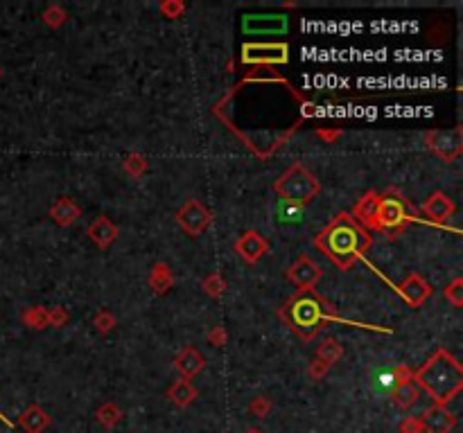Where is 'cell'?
Returning <instances> with one entry per match:
<instances>
[{
	"label": "cell",
	"mask_w": 463,
	"mask_h": 433,
	"mask_svg": "<svg viewBox=\"0 0 463 433\" xmlns=\"http://www.w3.org/2000/svg\"><path fill=\"white\" fill-rule=\"evenodd\" d=\"M226 330H224V325H215V327L208 332V343H213L215 347H222L226 343Z\"/></svg>",
	"instance_id": "obj_36"
},
{
	"label": "cell",
	"mask_w": 463,
	"mask_h": 433,
	"mask_svg": "<svg viewBox=\"0 0 463 433\" xmlns=\"http://www.w3.org/2000/svg\"><path fill=\"white\" fill-rule=\"evenodd\" d=\"M122 165H125V172L131 176V179H138V176H143L145 172H147V158L138 151H131Z\"/></svg>",
	"instance_id": "obj_27"
},
{
	"label": "cell",
	"mask_w": 463,
	"mask_h": 433,
	"mask_svg": "<svg viewBox=\"0 0 463 433\" xmlns=\"http://www.w3.org/2000/svg\"><path fill=\"white\" fill-rule=\"evenodd\" d=\"M88 239L97 246V249L106 251L115 239H118V226H115L109 216L99 214L97 219L88 226Z\"/></svg>",
	"instance_id": "obj_17"
},
{
	"label": "cell",
	"mask_w": 463,
	"mask_h": 433,
	"mask_svg": "<svg viewBox=\"0 0 463 433\" xmlns=\"http://www.w3.org/2000/svg\"><path fill=\"white\" fill-rule=\"evenodd\" d=\"M204 291L208 293L211 298H222L224 296V291H226V282H224V277H222V273H211L204 280Z\"/></svg>",
	"instance_id": "obj_29"
},
{
	"label": "cell",
	"mask_w": 463,
	"mask_h": 433,
	"mask_svg": "<svg viewBox=\"0 0 463 433\" xmlns=\"http://www.w3.org/2000/svg\"><path fill=\"white\" fill-rule=\"evenodd\" d=\"M66 18H68V14H66V10L61 5H50L48 10L43 12V23L48 27H52V29H57V27L64 25Z\"/></svg>",
	"instance_id": "obj_28"
},
{
	"label": "cell",
	"mask_w": 463,
	"mask_h": 433,
	"mask_svg": "<svg viewBox=\"0 0 463 433\" xmlns=\"http://www.w3.org/2000/svg\"><path fill=\"white\" fill-rule=\"evenodd\" d=\"M289 61L287 43H244L242 64L246 66H276Z\"/></svg>",
	"instance_id": "obj_5"
},
{
	"label": "cell",
	"mask_w": 463,
	"mask_h": 433,
	"mask_svg": "<svg viewBox=\"0 0 463 433\" xmlns=\"http://www.w3.org/2000/svg\"><path fill=\"white\" fill-rule=\"evenodd\" d=\"M235 253L246 262V264H256L269 253V239L262 237L258 230H246L235 242Z\"/></svg>",
	"instance_id": "obj_11"
},
{
	"label": "cell",
	"mask_w": 463,
	"mask_h": 433,
	"mask_svg": "<svg viewBox=\"0 0 463 433\" xmlns=\"http://www.w3.org/2000/svg\"><path fill=\"white\" fill-rule=\"evenodd\" d=\"M400 433H423L420 417H405L400 424Z\"/></svg>",
	"instance_id": "obj_37"
},
{
	"label": "cell",
	"mask_w": 463,
	"mask_h": 433,
	"mask_svg": "<svg viewBox=\"0 0 463 433\" xmlns=\"http://www.w3.org/2000/svg\"><path fill=\"white\" fill-rule=\"evenodd\" d=\"M150 287L156 296H165V293L174 287V275H172V269H169L167 262H156V264L152 267Z\"/></svg>",
	"instance_id": "obj_21"
},
{
	"label": "cell",
	"mask_w": 463,
	"mask_h": 433,
	"mask_svg": "<svg viewBox=\"0 0 463 433\" xmlns=\"http://www.w3.org/2000/svg\"><path fill=\"white\" fill-rule=\"evenodd\" d=\"M454 210H457V208H454V201L447 197L445 192H434V195L423 203V212H425V216L434 223H438V226L450 219Z\"/></svg>",
	"instance_id": "obj_16"
},
{
	"label": "cell",
	"mask_w": 463,
	"mask_h": 433,
	"mask_svg": "<svg viewBox=\"0 0 463 433\" xmlns=\"http://www.w3.org/2000/svg\"><path fill=\"white\" fill-rule=\"evenodd\" d=\"M278 316L296 336L305 341L314 338L333 319L328 303L312 289H298L294 296H289L287 303L278 309Z\"/></svg>",
	"instance_id": "obj_3"
},
{
	"label": "cell",
	"mask_w": 463,
	"mask_h": 433,
	"mask_svg": "<svg viewBox=\"0 0 463 433\" xmlns=\"http://www.w3.org/2000/svg\"><path fill=\"white\" fill-rule=\"evenodd\" d=\"M274 190L278 199L292 201V203L305 208L310 201L319 197L321 183L314 179L310 169L296 162V165H292L289 169H285V172L278 176V181L274 183Z\"/></svg>",
	"instance_id": "obj_4"
},
{
	"label": "cell",
	"mask_w": 463,
	"mask_h": 433,
	"mask_svg": "<svg viewBox=\"0 0 463 433\" xmlns=\"http://www.w3.org/2000/svg\"><path fill=\"white\" fill-rule=\"evenodd\" d=\"M321 275H323L321 267L312 258H307V255H300L294 264L287 269V280L296 284L298 289H312L321 280Z\"/></svg>",
	"instance_id": "obj_10"
},
{
	"label": "cell",
	"mask_w": 463,
	"mask_h": 433,
	"mask_svg": "<svg viewBox=\"0 0 463 433\" xmlns=\"http://www.w3.org/2000/svg\"><path fill=\"white\" fill-rule=\"evenodd\" d=\"M316 359H321L323 363H328V366H335L337 361L344 359V345L339 341H323L319 345V350H316Z\"/></svg>",
	"instance_id": "obj_25"
},
{
	"label": "cell",
	"mask_w": 463,
	"mask_h": 433,
	"mask_svg": "<svg viewBox=\"0 0 463 433\" xmlns=\"http://www.w3.org/2000/svg\"><path fill=\"white\" fill-rule=\"evenodd\" d=\"M93 325H95L97 332H102V334H109V332L115 327V316L111 312H106V309H102V312L95 314V319H93Z\"/></svg>",
	"instance_id": "obj_33"
},
{
	"label": "cell",
	"mask_w": 463,
	"mask_h": 433,
	"mask_svg": "<svg viewBox=\"0 0 463 433\" xmlns=\"http://www.w3.org/2000/svg\"><path fill=\"white\" fill-rule=\"evenodd\" d=\"M158 10L165 18H179V16H183L185 5H183V0H163V3L158 5Z\"/></svg>",
	"instance_id": "obj_32"
},
{
	"label": "cell",
	"mask_w": 463,
	"mask_h": 433,
	"mask_svg": "<svg viewBox=\"0 0 463 433\" xmlns=\"http://www.w3.org/2000/svg\"><path fill=\"white\" fill-rule=\"evenodd\" d=\"M377 206H380V195L366 192V195L357 201V206H355L353 219L364 230H377Z\"/></svg>",
	"instance_id": "obj_15"
},
{
	"label": "cell",
	"mask_w": 463,
	"mask_h": 433,
	"mask_svg": "<svg viewBox=\"0 0 463 433\" xmlns=\"http://www.w3.org/2000/svg\"><path fill=\"white\" fill-rule=\"evenodd\" d=\"M276 216H278V221L285 223V226H296V223H300L305 219V208L292 203V201L278 199L276 201Z\"/></svg>",
	"instance_id": "obj_23"
},
{
	"label": "cell",
	"mask_w": 463,
	"mask_h": 433,
	"mask_svg": "<svg viewBox=\"0 0 463 433\" xmlns=\"http://www.w3.org/2000/svg\"><path fill=\"white\" fill-rule=\"evenodd\" d=\"M19 427L25 433H43L50 427V415L38 404H32L25 413L19 417Z\"/></svg>",
	"instance_id": "obj_19"
},
{
	"label": "cell",
	"mask_w": 463,
	"mask_h": 433,
	"mask_svg": "<svg viewBox=\"0 0 463 433\" xmlns=\"http://www.w3.org/2000/svg\"><path fill=\"white\" fill-rule=\"evenodd\" d=\"M445 300H450L454 307H463V280L461 277H454V280L443 289Z\"/></svg>",
	"instance_id": "obj_30"
},
{
	"label": "cell",
	"mask_w": 463,
	"mask_h": 433,
	"mask_svg": "<svg viewBox=\"0 0 463 433\" xmlns=\"http://www.w3.org/2000/svg\"><path fill=\"white\" fill-rule=\"evenodd\" d=\"M398 293L412 307H420L431 296V287L427 280H423L418 273H409L403 282L398 284Z\"/></svg>",
	"instance_id": "obj_13"
},
{
	"label": "cell",
	"mask_w": 463,
	"mask_h": 433,
	"mask_svg": "<svg viewBox=\"0 0 463 433\" xmlns=\"http://www.w3.org/2000/svg\"><path fill=\"white\" fill-rule=\"evenodd\" d=\"M242 29L246 34H285L287 16L285 14H246L242 18Z\"/></svg>",
	"instance_id": "obj_9"
},
{
	"label": "cell",
	"mask_w": 463,
	"mask_h": 433,
	"mask_svg": "<svg viewBox=\"0 0 463 433\" xmlns=\"http://www.w3.org/2000/svg\"><path fill=\"white\" fill-rule=\"evenodd\" d=\"M0 420H3V422H7V424H12L10 420H5V415H3V413H0Z\"/></svg>",
	"instance_id": "obj_40"
},
{
	"label": "cell",
	"mask_w": 463,
	"mask_h": 433,
	"mask_svg": "<svg viewBox=\"0 0 463 433\" xmlns=\"http://www.w3.org/2000/svg\"><path fill=\"white\" fill-rule=\"evenodd\" d=\"M316 136H319L321 140H326V143H333V140H337L339 136H342V131H326V129H319V131H316Z\"/></svg>",
	"instance_id": "obj_38"
},
{
	"label": "cell",
	"mask_w": 463,
	"mask_h": 433,
	"mask_svg": "<svg viewBox=\"0 0 463 433\" xmlns=\"http://www.w3.org/2000/svg\"><path fill=\"white\" fill-rule=\"evenodd\" d=\"M23 323H25L27 327H32V330L48 327V325H50V321H48V309L41 307V305L25 309V312H23Z\"/></svg>",
	"instance_id": "obj_26"
},
{
	"label": "cell",
	"mask_w": 463,
	"mask_h": 433,
	"mask_svg": "<svg viewBox=\"0 0 463 433\" xmlns=\"http://www.w3.org/2000/svg\"><path fill=\"white\" fill-rule=\"evenodd\" d=\"M425 143L438 158L445 162H452L461 156L463 151V127H454L447 131H429L425 136Z\"/></svg>",
	"instance_id": "obj_6"
},
{
	"label": "cell",
	"mask_w": 463,
	"mask_h": 433,
	"mask_svg": "<svg viewBox=\"0 0 463 433\" xmlns=\"http://www.w3.org/2000/svg\"><path fill=\"white\" fill-rule=\"evenodd\" d=\"M204 366H206L204 354L199 352L195 345H185L183 350L176 354V359H174V368L179 370L181 377L188 379V382H190V379H195L199 373H202Z\"/></svg>",
	"instance_id": "obj_14"
},
{
	"label": "cell",
	"mask_w": 463,
	"mask_h": 433,
	"mask_svg": "<svg viewBox=\"0 0 463 433\" xmlns=\"http://www.w3.org/2000/svg\"><path fill=\"white\" fill-rule=\"evenodd\" d=\"M0 75H3V71H0Z\"/></svg>",
	"instance_id": "obj_41"
},
{
	"label": "cell",
	"mask_w": 463,
	"mask_h": 433,
	"mask_svg": "<svg viewBox=\"0 0 463 433\" xmlns=\"http://www.w3.org/2000/svg\"><path fill=\"white\" fill-rule=\"evenodd\" d=\"M246 433H262V431H260L258 427H253V429H249V431H246Z\"/></svg>",
	"instance_id": "obj_39"
},
{
	"label": "cell",
	"mask_w": 463,
	"mask_h": 433,
	"mask_svg": "<svg viewBox=\"0 0 463 433\" xmlns=\"http://www.w3.org/2000/svg\"><path fill=\"white\" fill-rule=\"evenodd\" d=\"M314 246L326 255L335 267L346 271L357 260H361V255L366 253V249L370 246V235L368 230H364L353 219V214L339 212L335 219L314 237Z\"/></svg>",
	"instance_id": "obj_1"
},
{
	"label": "cell",
	"mask_w": 463,
	"mask_h": 433,
	"mask_svg": "<svg viewBox=\"0 0 463 433\" xmlns=\"http://www.w3.org/2000/svg\"><path fill=\"white\" fill-rule=\"evenodd\" d=\"M95 420L102 424V427H106V429L118 427L120 420H122V408L115 406L113 401H106V404H102L95 411Z\"/></svg>",
	"instance_id": "obj_24"
},
{
	"label": "cell",
	"mask_w": 463,
	"mask_h": 433,
	"mask_svg": "<svg viewBox=\"0 0 463 433\" xmlns=\"http://www.w3.org/2000/svg\"><path fill=\"white\" fill-rule=\"evenodd\" d=\"M48 321L52 327H64V325L71 321V314H68L64 307H52L48 309Z\"/></svg>",
	"instance_id": "obj_34"
},
{
	"label": "cell",
	"mask_w": 463,
	"mask_h": 433,
	"mask_svg": "<svg viewBox=\"0 0 463 433\" xmlns=\"http://www.w3.org/2000/svg\"><path fill=\"white\" fill-rule=\"evenodd\" d=\"M412 219L407 210V203L398 195H384L380 197L377 206V230H400L407 226Z\"/></svg>",
	"instance_id": "obj_7"
},
{
	"label": "cell",
	"mask_w": 463,
	"mask_h": 433,
	"mask_svg": "<svg viewBox=\"0 0 463 433\" xmlns=\"http://www.w3.org/2000/svg\"><path fill=\"white\" fill-rule=\"evenodd\" d=\"M50 216L52 221L57 223V226H73V223L82 216V210L80 206L75 203L71 197H59L55 203L50 208Z\"/></svg>",
	"instance_id": "obj_18"
},
{
	"label": "cell",
	"mask_w": 463,
	"mask_h": 433,
	"mask_svg": "<svg viewBox=\"0 0 463 433\" xmlns=\"http://www.w3.org/2000/svg\"><path fill=\"white\" fill-rule=\"evenodd\" d=\"M418 397H420V388L416 386L414 379H403V382H398L396 388H393V393H391L393 404H396L398 408H403V411L412 408L416 401H418Z\"/></svg>",
	"instance_id": "obj_20"
},
{
	"label": "cell",
	"mask_w": 463,
	"mask_h": 433,
	"mask_svg": "<svg viewBox=\"0 0 463 433\" xmlns=\"http://www.w3.org/2000/svg\"><path fill=\"white\" fill-rule=\"evenodd\" d=\"M195 397H197V388L192 386V382H188V379H179V382H174L167 391V399L179 408H185L188 404H192Z\"/></svg>",
	"instance_id": "obj_22"
},
{
	"label": "cell",
	"mask_w": 463,
	"mask_h": 433,
	"mask_svg": "<svg viewBox=\"0 0 463 433\" xmlns=\"http://www.w3.org/2000/svg\"><path fill=\"white\" fill-rule=\"evenodd\" d=\"M418 388L434 399V404L445 406L463 388V368L450 352L438 347L431 357L412 375Z\"/></svg>",
	"instance_id": "obj_2"
},
{
	"label": "cell",
	"mask_w": 463,
	"mask_h": 433,
	"mask_svg": "<svg viewBox=\"0 0 463 433\" xmlns=\"http://www.w3.org/2000/svg\"><path fill=\"white\" fill-rule=\"evenodd\" d=\"M272 408H274L272 399L265 397V395H258L249 401V413L256 415V417H267L269 413H272Z\"/></svg>",
	"instance_id": "obj_31"
},
{
	"label": "cell",
	"mask_w": 463,
	"mask_h": 433,
	"mask_svg": "<svg viewBox=\"0 0 463 433\" xmlns=\"http://www.w3.org/2000/svg\"><path fill=\"white\" fill-rule=\"evenodd\" d=\"M328 370H330L328 363H323L321 359H314L310 363V368H307V375H310L312 382H319V379H323V377L328 375Z\"/></svg>",
	"instance_id": "obj_35"
},
{
	"label": "cell",
	"mask_w": 463,
	"mask_h": 433,
	"mask_svg": "<svg viewBox=\"0 0 463 433\" xmlns=\"http://www.w3.org/2000/svg\"><path fill=\"white\" fill-rule=\"evenodd\" d=\"M176 223L185 230L188 235L197 237L213 223V212L197 199H190L176 210Z\"/></svg>",
	"instance_id": "obj_8"
},
{
	"label": "cell",
	"mask_w": 463,
	"mask_h": 433,
	"mask_svg": "<svg viewBox=\"0 0 463 433\" xmlns=\"http://www.w3.org/2000/svg\"><path fill=\"white\" fill-rule=\"evenodd\" d=\"M423 433H452L457 427V417H454L445 406L434 404L425 408V413L420 415Z\"/></svg>",
	"instance_id": "obj_12"
}]
</instances>
